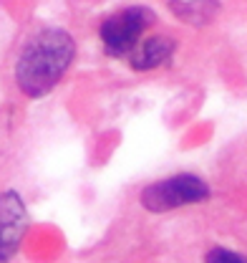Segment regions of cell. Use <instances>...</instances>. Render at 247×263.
Returning a JSON list of instances; mask_svg holds the SVG:
<instances>
[{
  "instance_id": "cell-1",
  "label": "cell",
  "mask_w": 247,
  "mask_h": 263,
  "mask_svg": "<svg viewBox=\"0 0 247 263\" xmlns=\"http://www.w3.org/2000/svg\"><path fill=\"white\" fill-rule=\"evenodd\" d=\"M76 59V41L58 26H40L26 35L13 61L15 89L26 99L51 94Z\"/></svg>"
},
{
  "instance_id": "cell-2",
  "label": "cell",
  "mask_w": 247,
  "mask_h": 263,
  "mask_svg": "<svg viewBox=\"0 0 247 263\" xmlns=\"http://www.w3.org/2000/svg\"><path fill=\"white\" fill-rule=\"evenodd\" d=\"M210 185L192 172H179L164 180H156L141 187L139 193V205L149 213H169L179 210L187 205H197L210 200Z\"/></svg>"
},
{
  "instance_id": "cell-3",
  "label": "cell",
  "mask_w": 247,
  "mask_h": 263,
  "mask_svg": "<svg viewBox=\"0 0 247 263\" xmlns=\"http://www.w3.org/2000/svg\"><path fill=\"white\" fill-rule=\"evenodd\" d=\"M154 26V13L139 5L123 8L104 18L98 26L101 46L114 59H129V53L149 35V28Z\"/></svg>"
},
{
  "instance_id": "cell-4",
  "label": "cell",
  "mask_w": 247,
  "mask_h": 263,
  "mask_svg": "<svg viewBox=\"0 0 247 263\" xmlns=\"http://www.w3.org/2000/svg\"><path fill=\"white\" fill-rule=\"evenodd\" d=\"M28 230V210L23 197L15 190L0 193V263H10L26 238Z\"/></svg>"
},
{
  "instance_id": "cell-5",
  "label": "cell",
  "mask_w": 247,
  "mask_h": 263,
  "mask_svg": "<svg viewBox=\"0 0 247 263\" xmlns=\"http://www.w3.org/2000/svg\"><path fill=\"white\" fill-rule=\"evenodd\" d=\"M177 51V41L167 33H149L131 53H129V66L134 71H154L164 66Z\"/></svg>"
},
{
  "instance_id": "cell-6",
  "label": "cell",
  "mask_w": 247,
  "mask_h": 263,
  "mask_svg": "<svg viewBox=\"0 0 247 263\" xmlns=\"http://www.w3.org/2000/svg\"><path fill=\"white\" fill-rule=\"evenodd\" d=\"M204 263H247V258L237 251H230V248H222V246H215L207 251L204 256Z\"/></svg>"
}]
</instances>
